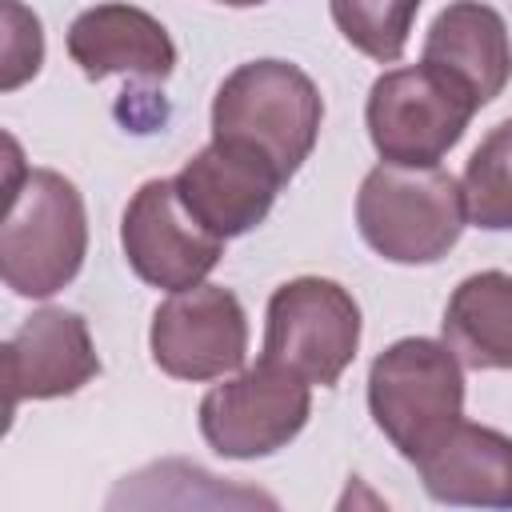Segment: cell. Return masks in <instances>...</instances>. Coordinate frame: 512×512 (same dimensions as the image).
Segmentation results:
<instances>
[{
	"label": "cell",
	"mask_w": 512,
	"mask_h": 512,
	"mask_svg": "<svg viewBox=\"0 0 512 512\" xmlns=\"http://www.w3.org/2000/svg\"><path fill=\"white\" fill-rule=\"evenodd\" d=\"M88 256V212L80 188L52 168L8 160V208L0 224V276L16 296L48 300L76 280Z\"/></svg>",
	"instance_id": "1"
},
{
	"label": "cell",
	"mask_w": 512,
	"mask_h": 512,
	"mask_svg": "<svg viewBox=\"0 0 512 512\" xmlns=\"http://www.w3.org/2000/svg\"><path fill=\"white\" fill-rule=\"evenodd\" d=\"M324 124V100L312 76L288 60H248L224 76L212 96V136L264 152L280 176H296Z\"/></svg>",
	"instance_id": "2"
},
{
	"label": "cell",
	"mask_w": 512,
	"mask_h": 512,
	"mask_svg": "<svg viewBox=\"0 0 512 512\" xmlns=\"http://www.w3.org/2000/svg\"><path fill=\"white\" fill-rule=\"evenodd\" d=\"M468 224L464 188L440 164H376L356 192V228L364 244L392 264L444 260Z\"/></svg>",
	"instance_id": "3"
},
{
	"label": "cell",
	"mask_w": 512,
	"mask_h": 512,
	"mask_svg": "<svg viewBox=\"0 0 512 512\" xmlns=\"http://www.w3.org/2000/svg\"><path fill=\"white\" fill-rule=\"evenodd\" d=\"M464 364L444 340L404 336L368 368V412L404 460L428 452L464 420Z\"/></svg>",
	"instance_id": "4"
},
{
	"label": "cell",
	"mask_w": 512,
	"mask_h": 512,
	"mask_svg": "<svg viewBox=\"0 0 512 512\" xmlns=\"http://www.w3.org/2000/svg\"><path fill=\"white\" fill-rule=\"evenodd\" d=\"M476 108L464 84L420 60L372 80L364 124L384 164L432 168L460 144Z\"/></svg>",
	"instance_id": "5"
},
{
	"label": "cell",
	"mask_w": 512,
	"mask_h": 512,
	"mask_svg": "<svg viewBox=\"0 0 512 512\" xmlns=\"http://www.w3.org/2000/svg\"><path fill=\"white\" fill-rule=\"evenodd\" d=\"M360 304L328 276H296L268 296L264 356L308 384L332 388L360 348Z\"/></svg>",
	"instance_id": "6"
},
{
	"label": "cell",
	"mask_w": 512,
	"mask_h": 512,
	"mask_svg": "<svg viewBox=\"0 0 512 512\" xmlns=\"http://www.w3.org/2000/svg\"><path fill=\"white\" fill-rule=\"evenodd\" d=\"M312 384L260 360L240 368L200 400V436L224 460H256L288 448L312 416Z\"/></svg>",
	"instance_id": "7"
},
{
	"label": "cell",
	"mask_w": 512,
	"mask_h": 512,
	"mask_svg": "<svg viewBox=\"0 0 512 512\" xmlns=\"http://www.w3.org/2000/svg\"><path fill=\"white\" fill-rule=\"evenodd\" d=\"M152 360L172 380H220L244 368L248 316L236 292L220 284H196L172 292L148 328Z\"/></svg>",
	"instance_id": "8"
},
{
	"label": "cell",
	"mask_w": 512,
	"mask_h": 512,
	"mask_svg": "<svg viewBox=\"0 0 512 512\" xmlns=\"http://www.w3.org/2000/svg\"><path fill=\"white\" fill-rule=\"evenodd\" d=\"M120 248L128 268L164 292H184L204 284V276L220 264L224 256V240L212 236L208 228H200L180 196H176V180H144L120 220Z\"/></svg>",
	"instance_id": "9"
},
{
	"label": "cell",
	"mask_w": 512,
	"mask_h": 512,
	"mask_svg": "<svg viewBox=\"0 0 512 512\" xmlns=\"http://www.w3.org/2000/svg\"><path fill=\"white\" fill-rule=\"evenodd\" d=\"M172 180L184 212L220 240L244 236L256 224H264L284 184L280 168L264 152L216 136L192 160H184V168Z\"/></svg>",
	"instance_id": "10"
},
{
	"label": "cell",
	"mask_w": 512,
	"mask_h": 512,
	"mask_svg": "<svg viewBox=\"0 0 512 512\" xmlns=\"http://www.w3.org/2000/svg\"><path fill=\"white\" fill-rule=\"evenodd\" d=\"M8 412L24 400H60L100 376L88 320L72 308H40L4 340Z\"/></svg>",
	"instance_id": "11"
},
{
	"label": "cell",
	"mask_w": 512,
	"mask_h": 512,
	"mask_svg": "<svg viewBox=\"0 0 512 512\" xmlns=\"http://www.w3.org/2000/svg\"><path fill=\"white\" fill-rule=\"evenodd\" d=\"M68 56L88 80L132 76L144 84H164L176 68V44L168 28L136 4H96L84 8L68 28Z\"/></svg>",
	"instance_id": "12"
},
{
	"label": "cell",
	"mask_w": 512,
	"mask_h": 512,
	"mask_svg": "<svg viewBox=\"0 0 512 512\" xmlns=\"http://www.w3.org/2000/svg\"><path fill=\"white\" fill-rule=\"evenodd\" d=\"M432 500L456 508H512V440L496 428L456 420L416 460Z\"/></svg>",
	"instance_id": "13"
},
{
	"label": "cell",
	"mask_w": 512,
	"mask_h": 512,
	"mask_svg": "<svg viewBox=\"0 0 512 512\" xmlns=\"http://www.w3.org/2000/svg\"><path fill=\"white\" fill-rule=\"evenodd\" d=\"M424 64L448 72L484 108L512 80V36L504 16L480 0H452L424 36Z\"/></svg>",
	"instance_id": "14"
},
{
	"label": "cell",
	"mask_w": 512,
	"mask_h": 512,
	"mask_svg": "<svg viewBox=\"0 0 512 512\" xmlns=\"http://www.w3.org/2000/svg\"><path fill=\"white\" fill-rule=\"evenodd\" d=\"M444 344L472 372H512V272L464 276L440 320Z\"/></svg>",
	"instance_id": "15"
},
{
	"label": "cell",
	"mask_w": 512,
	"mask_h": 512,
	"mask_svg": "<svg viewBox=\"0 0 512 512\" xmlns=\"http://www.w3.org/2000/svg\"><path fill=\"white\" fill-rule=\"evenodd\" d=\"M468 224L484 232H508L512 228V120H500L484 132L476 152L464 164L460 176Z\"/></svg>",
	"instance_id": "16"
},
{
	"label": "cell",
	"mask_w": 512,
	"mask_h": 512,
	"mask_svg": "<svg viewBox=\"0 0 512 512\" xmlns=\"http://www.w3.org/2000/svg\"><path fill=\"white\" fill-rule=\"evenodd\" d=\"M420 4L424 0H328L340 36L376 64L404 56Z\"/></svg>",
	"instance_id": "17"
},
{
	"label": "cell",
	"mask_w": 512,
	"mask_h": 512,
	"mask_svg": "<svg viewBox=\"0 0 512 512\" xmlns=\"http://www.w3.org/2000/svg\"><path fill=\"white\" fill-rule=\"evenodd\" d=\"M44 60V32L36 12H28L20 0H4V80L0 88L12 92L28 76L40 72Z\"/></svg>",
	"instance_id": "18"
},
{
	"label": "cell",
	"mask_w": 512,
	"mask_h": 512,
	"mask_svg": "<svg viewBox=\"0 0 512 512\" xmlns=\"http://www.w3.org/2000/svg\"><path fill=\"white\" fill-rule=\"evenodd\" d=\"M220 4H228V8H256V4H264V0H220Z\"/></svg>",
	"instance_id": "19"
}]
</instances>
